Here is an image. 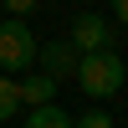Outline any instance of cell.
Listing matches in <instances>:
<instances>
[{"label": "cell", "instance_id": "6da1fadb", "mask_svg": "<svg viewBox=\"0 0 128 128\" xmlns=\"http://www.w3.org/2000/svg\"><path fill=\"white\" fill-rule=\"evenodd\" d=\"M123 82H128V67H123L118 51H87L77 62V87L87 98H98V102H108L113 92H123Z\"/></svg>", "mask_w": 128, "mask_h": 128}, {"label": "cell", "instance_id": "7a4b0ae2", "mask_svg": "<svg viewBox=\"0 0 128 128\" xmlns=\"http://www.w3.org/2000/svg\"><path fill=\"white\" fill-rule=\"evenodd\" d=\"M36 67V36L20 16H5L0 20V72L5 77H26Z\"/></svg>", "mask_w": 128, "mask_h": 128}, {"label": "cell", "instance_id": "3957f363", "mask_svg": "<svg viewBox=\"0 0 128 128\" xmlns=\"http://www.w3.org/2000/svg\"><path fill=\"white\" fill-rule=\"evenodd\" d=\"M113 41H118V26H108V16H98V10H82L72 20V46L82 56L87 51H113Z\"/></svg>", "mask_w": 128, "mask_h": 128}, {"label": "cell", "instance_id": "277c9868", "mask_svg": "<svg viewBox=\"0 0 128 128\" xmlns=\"http://www.w3.org/2000/svg\"><path fill=\"white\" fill-rule=\"evenodd\" d=\"M77 62H82V51L72 46V41H46V46H36V67L46 72L51 82L77 77Z\"/></svg>", "mask_w": 128, "mask_h": 128}, {"label": "cell", "instance_id": "5b68a950", "mask_svg": "<svg viewBox=\"0 0 128 128\" xmlns=\"http://www.w3.org/2000/svg\"><path fill=\"white\" fill-rule=\"evenodd\" d=\"M56 87H62V82H51L46 72H26V77H16L20 102H31V108H41V102H56Z\"/></svg>", "mask_w": 128, "mask_h": 128}, {"label": "cell", "instance_id": "8992f818", "mask_svg": "<svg viewBox=\"0 0 128 128\" xmlns=\"http://www.w3.org/2000/svg\"><path fill=\"white\" fill-rule=\"evenodd\" d=\"M20 128H72V118H67V108H56V102H41V108L26 113Z\"/></svg>", "mask_w": 128, "mask_h": 128}, {"label": "cell", "instance_id": "52a82bcc", "mask_svg": "<svg viewBox=\"0 0 128 128\" xmlns=\"http://www.w3.org/2000/svg\"><path fill=\"white\" fill-rule=\"evenodd\" d=\"M16 108H20L16 77H5V72H0V123H5V118H16Z\"/></svg>", "mask_w": 128, "mask_h": 128}, {"label": "cell", "instance_id": "ba28073f", "mask_svg": "<svg viewBox=\"0 0 128 128\" xmlns=\"http://www.w3.org/2000/svg\"><path fill=\"white\" fill-rule=\"evenodd\" d=\"M72 128H113V113H108V108H92V113H82Z\"/></svg>", "mask_w": 128, "mask_h": 128}, {"label": "cell", "instance_id": "9c48e42d", "mask_svg": "<svg viewBox=\"0 0 128 128\" xmlns=\"http://www.w3.org/2000/svg\"><path fill=\"white\" fill-rule=\"evenodd\" d=\"M0 5H5V10H10V16H20V20H26V16H31V10H36V5H41V0H0Z\"/></svg>", "mask_w": 128, "mask_h": 128}, {"label": "cell", "instance_id": "30bf717a", "mask_svg": "<svg viewBox=\"0 0 128 128\" xmlns=\"http://www.w3.org/2000/svg\"><path fill=\"white\" fill-rule=\"evenodd\" d=\"M113 5V16H118V26H128V0H108Z\"/></svg>", "mask_w": 128, "mask_h": 128}, {"label": "cell", "instance_id": "8fae6325", "mask_svg": "<svg viewBox=\"0 0 128 128\" xmlns=\"http://www.w3.org/2000/svg\"><path fill=\"white\" fill-rule=\"evenodd\" d=\"M0 10H5V5H0ZM0 20H5V16H0Z\"/></svg>", "mask_w": 128, "mask_h": 128}]
</instances>
